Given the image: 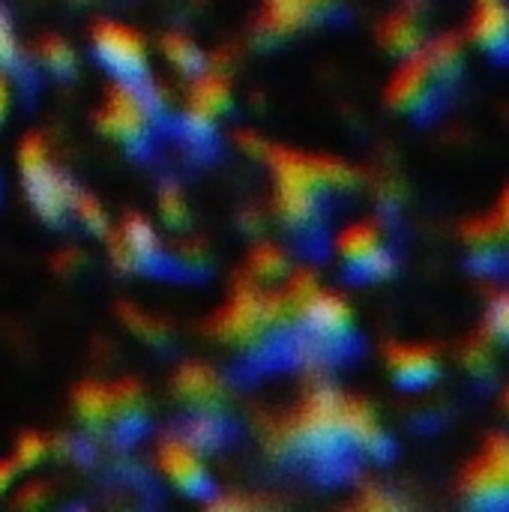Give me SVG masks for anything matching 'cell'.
<instances>
[{
	"label": "cell",
	"instance_id": "5",
	"mask_svg": "<svg viewBox=\"0 0 509 512\" xmlns=\"http://www.w3.org/2000/svg\"><path fill=\"white\" fill-rule=\"evenodd\" d=\"M150 114H153L150 96H144L135 87V81H120L105 96V105H102L96 123L108 138H114L126 147H141L150 132Z\"/></svg>",
	"mask_w": 509,
	"mask_h": 512
},
{
	"label": "cell",
	"instance_id": "17",
	"mask_svg": "<svg viewBox=\"0 0 509 512\" xmlns=\"http://www.w3.org/2000/svg\"><path fill=\"white\" fill-rule=\"evenodd\" d=\"M75 408H78L84 423L102 426L114 417V393L102 384H84L75 393Z\"/></svg>",
	"mask_w": 509,
	"mask_h": 512
},
{
	"label": "cell",
	"instance_id": "29",
	"mask_svg": "<svg viewBox=\"0 0 509 512\" xmlns=\"http://www.w3.org/2000/svg\"><path fill=\"white\" fill-rule=\"evenodd\" d=\"M501 405H504V411L509 414V384L504 387V393H501Z\"/></svg>",
	"mask_w": 509,
	"mask_h": 512
},
{
	"label": "cell",
	"instance_id": "23",
	"mask_svg": "<svg viewBox=\"0 0 509 512\" xmlns=\"http://www.w3.org/2000/svg\"><path fill=\"white\" fill-rule=\"evenodd\" d=\"M159 210H162V219L174 228H180L186 219H189V204L183 201V195L177 189H165L162 192V201H159Z\"/></svg>",
	"mask_w": 509,
	"mask_h": 512
},
{
	"label": "cell",
	"instance_id": "19",
	"mask_svg": "<svg viewBox=\"0 0 509 512\" xmlns=\"http://www.w3.org/2000/svg\"><path fill=\"white\" fill-rule=\"evenodd\" d=\"M162 51H165V57H168L180 72H195V69L201 66V51H198V45H195L189 36H183V33L165 36V39H162Z\"/></svg>",
	"mask_w": 509,
	"mask_h": 512
},
{
	"label": "cell",
	"instance_id": "10",
	"mask_svg": "<svg viewBox=\"0 0 509 512\" xmlns=\"http://www.w3.org/2000/svg\"><path fill=\"white\" fill-rule=\"evenodd\" d=\"M339 9V0H267L261 24L273 36H288L309 24L330 18Z\"/></svg>",
	"mask_w": 509,
	"mask_h": 512
},
{
	"label": "cell",
	"instance_id": "2",
	"mask_svg": "<svg viewBox=\"0 0 509 512\" xmlns=\"http://www.w3.org/2000/svg\"><path fill=\"white\" fill-rule=\"evenodd\" d=\"M459 498L471 510H509V432H489L459 474Z\"/></svg>",
	"mask_w": 509,
	"mask_h": 512
},
{
	"label": "cell",
	"instance_id": "14",
	"mask_svg": "<svg viewBox=\"0 0 509 512\" xmlns=\"http://www.w3.org/2000/svg\"><path fill=\"white\" fill-rule=\"evenodd\" d=\"M228 102H231L228 81L222 75H204L192 87L186 123L189 126H210L228 108Z\"/></svg>",
	"mask_w": 509,
	"mask_h": 512
},
{
	"label": "cell",
	"instance_id": "13",
	"mask_svg": "<svg viewBox=\"0 0 509 512\" xmlns=\"http://www.w3.org/2000/svg\"><path fill=\"white\" fill-rule=\"evenodd\" d=\"M114 252H117L120 267H129V270L147 267V264H153V258L159 255V237H156V231H153L144 219L129 216V219L120 225V237H117Z\"/></svg>",
	"mask_w": 509,
	"mask_h": 512
},
{
	"label": "cell",
	"instance_id": "20",
	"mask_svg": "<svg viewBox=\"0 0 509 512\" xmlns=\"http://www.w3.org/2000/svg\"><path fill=\"white\" fill-rule=\"evenodd\" d=\"M39 57H42V63H45L51 72H57V75H69V72L75 69V54L69 51V45H66L60 36H45V39L39 42Z\"/></svg>",
	"mask_w": 509,
	"mask_h": 512
},
{
	"label": "cell",
	"instance_id": "15",
	"mask_svg": "<svg viewBox=\"0 0 509 512\" xmlns=\"http://www.w3.org/2000/svg\"><path fill=\"white\" fill-rule=\"evenodd\" d=\"M498 345H495V339L480 327L474 336H468L465 339V345L459 348V363H462V369L471 375V378H477V381H486V378H492L495 375V369H498Z\"/></svg>",
	"mask_w": 509,
	"mask_h": 512
},
{
	"label": "cell",
	"instance_id": "22",
	"mask_svg": "<svg viewBox=\"0 0 509 512\" xmlns=\"http://www.w3.org/2000/svg\"><path fill=\"white\" fill-rule=\"evenodd\" d=\"M285 267H288V258H285V252L276 249V246H258V249L252 252V261H249V270H252L258 279H276V276L285 273Z\"/></svg>",
	"mask_w": 509,
	"mask_h": 512
},
{
	"label": "cell",
	"instance_id": "26",
	"mask_svg": "<svg viewBox=\"0 0 509 512\" xmlns=\"http://www.w3.org/2000/svg\"><path fill=\"white\" fill-rule=\"evenodd\" d=\"M492 213L504 222V228L509 231V183L504 186V192L498 195V201H495V207H492Z\"/></svg>",
	"mask_w": 509,
	"mask_h": 512
},
{
	"label": "cell",
	"instance_id": "11",
	"mask_svg": "<svg viewBox=\"0 0 509 512\" xmlns=\"http://www.w3.org/2000/svg\"><path fill=\"white\" fill-rule=\"evenodd\" d=\"M423 3L420 0H405L402 6H396L378 27V42L396 54V57H405L411 51H417L423 42H426V33H423Z\"/></svg>",
	"mask_w": 509,
	"mask_h": 512
},
{
	"label": "cell",
	"instance_id": "12",
	"mask_svg": "<svg viewBox=\"0 0 509 512\" xmlns=\"http://www.w3.org/2000/svg\"><path fill=\"white\" fill-rule=\"evenodd\" d=\"M159 468H162V474L180 492L198 495V492H207V486H210L207 468H204L198 450L189 441H168V444H162V450H159Z\"/></svg>",
	"mask_w": 509,
	"mask_h": 512
},
{
	"label": "cell",
	"instance_id": "16",
	"mask_svg": "<svg viewBox=\"0 0 509 512\" xmlns=\"http://www.w3.org/2000/svg\"><path fill=\"white\" fill-rule=\"evenodd\" d=\"M174 387H177V393L183 399H192V402H213L222 393L219 375L210 366H201V363H186L177 372Z\"/></svg>",
	"mask_w": 509,
	"mask_h": 512
},
{
	"label": "cell",
	"instance_id": "9",
	"mask_svg": "<svg viewBox=\"0 0 509 512\" xmlns=\"http://www.w3.org/2000/svg\"><path fill=\"white\" fill-rule=\"evenodd\" d=\"M465 42L498 63H509V0H477L465 21Z\"/></svg>",
	"mask_w": 509,
	"mask_h": 512
},
{
	"label": "cell",
	"instance_id": "3",
	"mask_svg": "<svg viewBox=\"0 0 509 512\" xmlns=\"http://www.w3.org/2000/svg\"><path fill=\"white\" fill-rule=\"evenodd\" d=\"M18 168L24 180V192L30 195L33 210L45 222H60L69 213L72 186L63 174L48 162V147L39 135H27L18 147Z\"/></svg>",
	"mask_w": 509,
	"mask_h": 512
},
{
	"label": "cell",
	"instance_id": "21",
	"mask_svg": "<svg viewBox=\"0 0 509 512\" xmlns=\"http://www.w3.org/2000/svg\"><path fill=\"white\" fill-rule=\"evenodd\" d=\"M69 210L81 219V225H87L93 234H102L108 219H105V210L99 207V201L93 195H84V192H75L72 189V198H69Z\"/></svg>",
	"mask_w": 509,
	"mask_h": 512
},
{
	"label": "cell",
	"instance_id": "28",
	"mask_svg": "<svg viewBox=\"0 0 509 512\" xmlns=\"http://www.w3.org/2000/svg\"><path fill=\"white\" fill-rule=\"evenodd\" d=\"M6 111H9V84H6V78L0 72V120L6 117Z\"/></svg>",
	"mask_w": 509,
	"mask_h": 512
},
{
	"label": "cell",
	"instance_id": "1",
	"mask_svg": "<svg viewBox=\"0 0 509 512\" xmlns=\"http://www.w3.org/2000/svg\"><path fill=\"white\" fill-rule=\"evenodd\" d=\"M465 45V36L441 33L405 54L387 81V105L414 120H432L465 75Z\"/></svg>",
	"mask_w": 509,
	"mask_h": 512
},
{
	"label": "cell",
	"instance_id": "24",
	"mask_svg": "<svg viewBox=\"0 0 509 512\" xmlns=\"http://www.w3.org/2000/svg\"><path fill=\"white\" fill-rule=\"evenodd\" d=\"M45 453H48V447H45V441L39 435H24L18 441V450H15V459L12 462H15V468H30L36 462H42Z\"/></svg>",
	"mask_w": 509,
	"mask_h": 512
},
{
	"label": "cell",
	"instance_id": "18",
	"mask_svg": "<svg viewBox=\"0 0 509 512\" xmlns=\"http://www.w3.org/2000/svg\"><path fill=\"white\" fill-rule=\"evenodd\" d=\"M483 330L495 339L501 351H509V291H495L489 297L486 315H483Z\"/></svg>",
	"mask_w": 509,
	"mask_h": 512
},
{
	"label": "cell",
	"instance_id": "4",
	"mask_svg": "<svg viewBox=\"0 0 509 512\" xmlns=\"http://www.w3.org/2000/svg\"><path fill=\"white\" fill-rule=\"evenodd\" d=\"M336 255L357 279H384L396 270V255L378 219H360L336 234Z\"/></svg>",
	"mask_w": 509,
	"mask_h": 512
},
{
	"label": "cell",
	"instance_id": "25",
	"mask_svg": "<svg viewBox=\"0 0 509 512\" xmlns=\"http://www.w3.org/2000/svg\"><path fill=\"white\" fill-rule=\"evenodd\" d=\"M15 60H18V39H15L12 24L3 15V6H0V63L3 66H12Z\"/></svg>",
	"mask_w": 509,
	"mask_h": 512
},
{
	"label": "cell",
	"instance_id": "7",
	"mask_svg": "<svg viewBox=\"0 0 509 512\" xmlns=\"http://www.w3.org/2000/svg\"><path fill=\"white\" fill-rule=\"evenodd\" d=\"M462 243L477 270L489 276L509 270V231L492 210L462 225Z\"/></svg>",
	"mask_w": 509,
	"mask_h": 512
},
{
	"label": "cell",
	"instance_id": "6",
	"mask_svg": "<svg viewBox=\"0 0 509 512\" xmlns=\"http://www.w3.org/2000/svg\"><path fill=\"white\" fill-rule=\"evenodd\" d=\"M93 48L99 60L120 78V81H141L147 75V45L141 33L126 24L102 21L93 27Z\"/></svg>",
	"mask_w": 509,
	"mask_h": 512
},
{
	"label": "cell",
	"instance_id": "27",
	"mask_svg": "<svg viewBox=\"0 0 509 512\" xmlns=\"http://www.w3.org/2000/svg\"><path fill=\"white\" fill-rule=\"evenodd\" d=\"M12 480H15V462L6 459V462H0V492H3Z\"/></svg>",
	"mask_w": 509,
	"mask_h": 512
},
{
	"label": "cell",
	"instance_id": "8",
	"mask_svg": "<svg viewBox=\"0 0 509 512\" xmlns=\"http://www.w3.org/2000/svg\"><path fill=\"white\" fill-rule=\"evenodd\" d=\"M384 360L393 384L402 390H426L441 375V354L423 342H390Z\"/></svg>",
	"mask_w": 509,
	"mask_h": 512
}]
</instances>
